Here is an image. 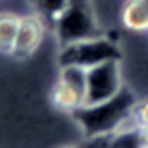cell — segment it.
I'll list each match as a JSON object with an SVG mask.
<instances>
[{
  "label": "cell",
  "mask_w": 148,
  "mask_h": 148,
  "mask_svg": "<svg viewBox=\"0 0 148 148\" xmlns=\"http://www.w3.org/2000/svg\"><path fill=\"white\" fill-rule=\"evenodd\" d=\"M48 31V22L37 15L35 11L26 15H20V24H18V33L13 48V59H29L38 51L42 46L44 37Z\"/></svg>",
  "instance_id": "5b68a950"
},
{
  "label": "cell",
  "mask_w": 148,
  "mask_h": 148,
  "mask_svg": "<svg viewBox=\"0 0 148 148\" xmlns=\"http://www.w3.org/2000/svg\"><path fill=\"white\" fill-rule=\"evenodd\" d=\"M139 132H141V141H143V146L148 148V124H139Z\"/></svg>",
  "instance_id": "8fae6325"
},
{
  "label": "cell",
  "mask_w": 148,
  "mask_h": 148,
  "mask_svg": "<svg viewBox=\"0 0 148 148\" xmlns=\"http://www.w3.org/2000/svg\"><path fill=\"white\" fill-rule=\"evenodd\" d=\"M62 148H79V146H73V145H68V146H62Z\"/></svg>",
  "instance_id": "7c38bea8"
},
{
  "label": "cell",
  "mask_w": 148,
  "mask_h": 148,
  "mask_svg": "<svg viewBox=\"0 0 148 148\" xmlns=\"http://www.w3.org/2000/svg\"><path fill=\"white\" fill-rule=\"evenodd\" d=\"M135 104L137 99L124 86L115 97L95 104H84L71 115L88 139H106L134 119Z\"/></svg>",
  "instance_id": "6da1fadb"
},
{
  "label": "cell",
  "mask_w": 148,
  "mask_h": 148,
  "mask_svg": "<svg viewBox=\"0 0 148 148\" xmlns=\"http://www.w3.org/2000/svg\"><path fill=\"white\" fill-rule=\"evenodd\" d=\"M20 15L13 11H0V55L11 57L18 33Z\"/></svg>",
  "instance_id": "ba28073f"
},
{
  "label": "cell",
  "mask_w": 148,
  "mask_h": 148,
  "mask_svg": "<svg viewBox=\"0 0 148 148\" xmlns=\"http://www.w3.org/2000/svg\"><path fill=\"white\" fill-rule=\"evenodd\" d=\"M121 24L128 31H148V0H124L121 8Z\"/></svg>",
  "instance_id": "52a82bcc"
},
{
  "label": "cell",
  "mask_w": 148,
  "mask_h": 148,
  "mask_svg": "<svg viewBox=\"0 0 148 148\" xmlns=\"http://www.w3.org/2000/svg\"><path fill=\"white\" fill-rule=\"evenodd\" d=\"M49 101L57 110L73 113L75 110L86 104V95L79 88H75L73 84L64 81L62 77H57V81L51 86V92H49Z\"/></svg>",
  "instance_id": "8992f818"
},
{
  "label": "cell",
  "mask_w": 148,
  "mask_h": 148,
  "mask_svg": "<svg viewBox=\"0 0 148 148\" xmlns=\"http://www.w3.org/2000/svg\"><path fill=\"white\" fill-rule=\"evenodd\" d=\"M123 84V68L121 59H112L101 62L97 66L88 68V88H86V104L108 101L121 93Z\"/></svg>",
  "instance_id": "277c9868"
},
{
  "label": "cell",
  "mask_w": 148,
  "mask_h": 148,
  "mask_svg": "<svg viewBox=\"0 0 148 148\" xmlns=\"http://www.w3.org/2000/svg\"><path fill=\"white\" fill-rule=\"evenodd\" d=\"M53 27L59 35L60 46L101 35L90 0H70L66 11Z\"/></svg>",
  "instance_id": "3957f363"
},
{
  "label": "cell",
  "mask_w": 148,
  "mask_h": 148,
  "mask_svg": "<svg viewBox=\"0 0 148 148\" xmlns=\"http://www.w3.org/2000/svg\"><path fill=\"white\" fill-rule=\"evenodd\" d=\"M143 148H145V146H143Z\"/></svg>",
  "instance_id": "4fadbf2b"
},
{
  "label": "cell",
  "mask_w": 148,
  "mask_h": 148,
  "mask_svg": "<svg viewBox=\"0 0 148 148\" xmlns=\"http://www.w3.org/2000/svg\"><path fill=\"white\" fill-rule=\"evenodd\" d=\"M134 119L137 121V124H148V99L137 101L134 108Z\"/></svg>",
  "instance_id": "30bf717a"
},
{
  "label": "cell",
  "mask_w": 148,
  "mask_h": 148,
  "mask_svg": "<svg viewBox=\"0 0 148 148\" xmlns=\"http://www.w3.org/2000/svg\"><path fill=\"white\" fill-rule=\"evenodd\" d=\"M60 64H75L82 68H92L101 62L112 60V59H121V49L112 38L101 35L75 40L70 44H64L60 48Z\"/></svg>",
  "instance_id": "7a4b0ae2"
},
{
  "label": "cell",
  "mask_w": 148,
  "mask_h": 148,
  "mask_svg": "<svg viewBox=\"0 0 148 148\" xmlns=\"http://www.w3.org/2000/svg\"><path fill=\"white\" fill-rule=\"evenodd\" d=\"M31 4H33V11L37 15H40L48 24L55 26L57 20L66 11L70 0H31Z\"/></svg>",
  "instance_id": "9c48e42d"
}]
</instances>
